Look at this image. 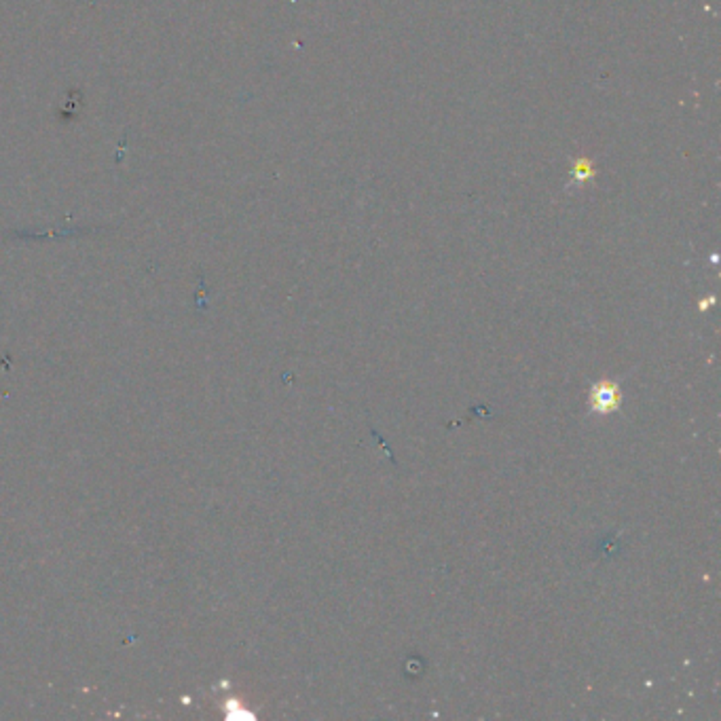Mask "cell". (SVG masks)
Wrapping results in <instances>:
<instances>
[{
	"label": "cell",
	"instance_id": "6da1fadb",
	"mask_svg": "<svg viewBox=\"0 0 721 721\" xmlns=\"http://www.w3.org/2000/svg\"><path fill=\"white\" fill-rule=\"evenodd\" d=\"M592 404H594V408L597 410H603V412H607V410H611L616 404H618V398H616V390L614 388H609V385H599L597 388V392H594V396H592Z\"/></svg>",
	"mask_w": 721,
	"mask_h": 721
}]
</instances>
